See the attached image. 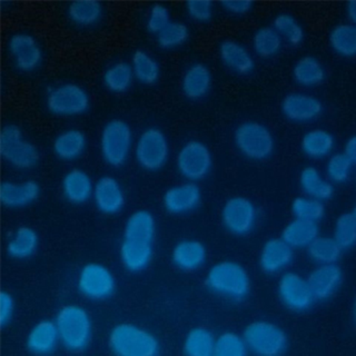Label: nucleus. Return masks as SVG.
<instances>
[{"label": "nucleus", "mask_w": 356, "mask_h": 356, "mask_svg": "<svg viewBox=\"0 0 356 356\" xmlns=\"http://www.w3.org/2000/svg\"><path fill=\"white\" fill-rule=\"evenodd\" d=\"M56 327L58 331L59 342L67 352L83 353L92 344L94 327L92 316L83 306L66 304L57 312Z\"/></svg>", "instance_id": "nucleus-1"}, {"label": "nucleus", "mask_w": 356, "mask_h": 356, "mask_svg": "<svg viewBox=\"0 0 356 356\" xmlns=\"http://www.w3.org/2000/svg\"><path fill=\"white\" fill-rule=\"evenodd\" d=\"M205 285L209 292L233 302H243L250 296L252 278L238 261H218L206 274Z\"/></svg>", "instance_id": "nucleus-2"}, {"label": "nucleus", "mask_w": 356, "mask_h": 356, "mask_svg": "<svg viewBox=\"0 0 356 356\" xmlns=\"http://www.w3.org/2000/svg\"><path fill=\"white\" fill-rule=\"evenodd\" d=\"M107 345L116 356H156L161 352V343L152 332L129 322L111 328Z\"/></svg>", "instance_id": "nucleus-3"}, {"label": "nucleus", "mask_w": 356, "mask_h": 356, "mask_svg": "<svg viewBox=\"0 0 356 356\" xmlns=\"http://www.w3.org/2000/svg\"><path fill=\"white\" fill-rule=\"evenodd\" d=\"M248 353L259 356H281L289 350V337L281 326L270 321L250 322L242 334Z\"/></svg>", "instance_id": "nucleus-4"}, {"label": "nucleus", "mask_w": 356, "mask_h": 356, "mask_svg": "<svg viewBox=\"0 0 356 356\" xmlns=\"http://www.w3.org/2000/svg\"><path fill=\"white\" fill-rule=\"evenodd\" d=\"M0 155L3 161L18 170H31L40 161L36 145L26 138L22 128L7 124L0 133Z\"/></svg>", "instance_id": "nucleus-5"}, {"label": "nucleus", "mask_w": 356, "mask_h": 356, "mask_svg": "<svg viewBox=\"0 0 356 356\" xmlns=\"http://www.w3.org/2000/svg\"><path fill=\"white\" fill-rule=\"evenodd\" d=\"M134 137L131 126L125 120H111L106 122L100 134V154L108 166L120 168L127 163Z\"/></svg>", "instance_id": "nucleus-6"}, {"label": "nucleus", "mask_w": 356, "mask_h": 356, "mask_svg": "<svg viewBox=\"0 0 356 356\" xmlns=\"http://www.w3.org/2000/svg\"><path fill=\"white\" fill-rule=\"evenodd\" d=\"M234 143L245 159L263 161L270 159L275 149L272 131L261 122L248 120L237 126L234 131Z\"/></svg>", "instance_id": "nucleus-7"}, {"label": "nucleus", "mask_w": 356, "mask_h": 356, "mask_svg": "<svg viewBox=\"0 0 356 356\" xmlns=\"http://www.w3.org/2000/svg\"><path fill=\"white\" fill-rule=\"evenodd\" d=\"M46 106L50 114L56 117L81 116L90 108V96L78 83H60L48 92Z\"/></svg>", "instance_id": "nucleus-8"}, {"label": "nucleus", "mask_w": 356, "mask_h": 356, "mask_svg": "<svg viewBox=\"0 0 356 356\" xmlns=\"http://www.w3.org/2000/svg\"><path fill=\"white\" fill-rule=\"evenodd\" d=\"M134 154L137 164L143 170L159 172L164 168L170 159V143L159 128H147L137 138Z\"/></svg>", "instance_id": "nucleus-9"}, {"label": "nucleus", "mask_w": 356, "mask_h": 356, "mask_svg": "<svg viewBox=\"0 0 356 356\" xmlns=\"http://www.w3.org/2000/svg\"><path fill=\"white\" fill-rule=\"evenodd\" d=\"M76 286L78 293L86 300L103 302L115 294L117 281L109 267L92 261L81 267Z\"/></svg>", "instance_id": "nucleus-10"}, {"label": "nucleus", "mask_w": 356, "mask_h": 356, "mask_svg": "<svg viewBox=\"0 0 356 356\" xmlns=\"http://www.w3.org/2000/svg\"><path fill=\"white\" fill-rule=\"evenodd\" d=\"M213 167V156L205 143L192 139L181 146L176 156V168L187 181H202Z\"/></svg>", "instance_id": "nucleus-11"}, {"label": "nucleus", "mask_w": 356, "mask_h": 356, "mask_svg": "<svg viewBox=\"0 0 356 356\" xmlns=\"http://www.w3.org/2000/svg\"><path fill=\"white\" fill-rule=\"evenodd\" d=\"M220 220L226 231L235 236H246L252 233L257 222L255 204L245 196L228 198L220 211Z\"/></svg>", "instance_id": "nucleus-12"}, {"label": "nucleus", "mask_w": 356, "mask_h": 356, "mask_svg": "<svg viewBox=\"0 0 356 356\" xmlns=\"http://www.w3.org/2000/svg\"><path fill=\"white\" fill-rule=\"evenodd\" d=\"M276 291L284 307L293 313H305L314 305L315 298L309 283L298 273H282Z\"/></svg>", "instance_id": "nucleus-13"}, {"label": "nucleus", "mask_w": 356, "mask_h": 356, "mask_svg": "<svg viewBox=\"0 0 356 356\" xmlns=\"http://www.w3.org/2000/svg\"><path fill=\"white\" fill-rule=\"evenodd\" d=\"M8 53L17 70L33 72L38 70L44 59V53L38 40L31 33H16L9 38Z\"/></svg>", "instance_id": "nucleus-14"}, {"label": "nucleus", "mask_w": 356, "mask_h": 356, "mask_svg": "<svg viewBox=\"0 0 356 356\" xmlns=\"http://www.w3.org/2000/svg\"><path fill=\"white\" fill-rule=\"evenodd\" d=\"M322 102L306 92H289L282 100L281 111L289 122L306 124L318 120L323 114Z\"/></svg>", "instance_id": "nucleus-15"}, {"label": "nucleus", "mask_w": 356, "mask_h": 356, "mask_svg": "<svg viewBox=\"0 0 356 356\" xmlns=\"http://www.w3.org/2000/svg\"><path fill=\"white\" fill-rule=\"evenodd\" d=\"M92 200L96 209L107 216L120 214L126 205V195L122 185L109 175L102 176L95 183Z\"/></svg>", "instance_id": "nucleus-16"}, {"label": "nucleus", "mask_w": 356, "mask_h": 356, "mask_svg": "<svg viewBox=\"0 0 356 356\" xmlns=\"http://www.w3.org/2000/svg\"><path fill=\"white\" fill-rule=\"evenodd\" d=\"M202 202V192L197 184L193 181L177 184L170 187L163 196V205L168 214H188L195 211Z\"/></svg>", "instance_id": "nucleus-17"}, {"label": "nucleus", "mask_w": 356, "mask_h": 356, "mask_svg": "<svg viewBox=\"0 0 356 356\" xmlns=\"http://www.w3.org/2000/svg\"><path fill=\"white\" fill-rule=\"evenodd\" d=\"M344 280V274L339 265H317L309 273L306 281L309 283L315 300H327L337 294Z\"/></svg>", "instance_id": "nucleus-18"}, {"label": "nucleus", "mask_w": 356, "mask_h": 356, "mask_svg": "<svg viewBox=\"0 0 356 356\" xmlns=\"http://www.w3.org/2000/svg\"><path fill=\"white\" fill-rule=\"evenodd\" d=\"M294 259V250L282 238L267 239L261 246L259 265L266 275H276L285 272Z\"/></svg>", "instance_id": "nucleus-19"}, {"label": "nucleus", "mask_w": 356, "mask_h": 356, "mask_svg": "<svg viewBox=\"0 0 356 356\" xmlns=\"http://www.w3.org/2000/svg\"><path fill=\"white\" fill-rule=\"evenodd\" d=\"M58 345L60 342L55 321H39L29 330L26 337V350L33 355H50L55 353Z\"/></svg>", "instance_id": "nucleus-20"}, {"label": "nucleus", "mask_w": 356, "mask_h": 356, "mask_svg": "<svg viewBox=\"0 0 356 356\" xmlns=\"http://www.w3.org/2000/svg\"><path fill=\"white\" fill-rule=\"evenodd\" d=\"M40 185L36 181H3L0 186V202L3 207L10 209H25L38 200Z\"/></svg>", "instance_id": "nucleus-21"}, {"label": "nucleus", "mask_w": 356, "mask_h": 356, "mask_svg": "<svg viewBox=\"0 0 356 356\" xmlns=\"http://www.w3.org/2000/svg\"><path fill=\"white\" fill-rule=\"evenodd\" d=\"M207 261V250L198 239L185 238L176 243L172 250V261L177 270L193 273L200 270Z\"/></svg>", "instance_id": "nucleus-22"}, {"label": "nucleus", "mask_w": 356, "mask_h": 356, "mask_svg": "<svg viewBox=\"0 0 356 356\" xmlns=\"http://www.w3.org/2000/svg\"><path fill=\"white\" fill-rule=\"evenodd\" d=\"M154 257V243L138 239L122 238L120 259L122 267L131 273L147 270Z\"/></svg>", "instance_id": "nucleus-23"}, {"label": "nucleus", "mask_w": 356, "mask_h": 356, "mask_svg": "<svg viewBox=\"0 0 356 356\" xmlns=\"http://www.w3.org/2000/svg\"><path fill=\"white\" fill-rule=\"evenodd\" d=\"M218 55L222 64L237 75H250L255 68V60L248 48L233 39H225L220 42Z\"/></svg>", "instance_id": "nucleus-24"}, {"label": "nucleus", "mask_w": 356, "mask_h": 356, "mask_svg": "<svg viewBox=\"0 0 356 356\" xmlns=\"http://www.w3.org/2000/svg\"><path fill=\"white\" fill-rule=\"evenodd\" d=\"M94 185L88 172L72 168L61 179V192L70 204L83 205L92 198Z\"/></svg>", "instance_id": "nucleus-25"}, {"label": "nucleus", "mask_w": 356, "mask_h": 356, "mask_svg": "<svg viewBox=\"0 0 356 356\" xmlns=\"http://www.w3.org/2000/svg\"><path fill=\"white\" fill-rule=\"evenodd\" d=\"M213 77L209 67L202 63H195L184 72L181 90L191 100H200L209 95Z\"/></svg>", "instance_id": "nucleus-26"}, {"label": "nucleus", "mask_w": 356, "mask_h": 356, "mask_svg": "<svg viewBox=\"0 0 356 356\" xmlns=\"http://www.w3.org/2000/svg\"><path fill=\"white\" fill-rule=\"evenodd\" d=\"M39 235L31 226H20L11 234L6 245V253L15 261H26L37 253Z\"/></svg>", "instance_id": "nucleus-27"}, {"label": "nucleus", "mask_w": 356, "mask_h": 356, "mask_svg": "<svg viewBox=\"0 0 356 356\" xmlns=\"http://www.w3.org/2000/svg\"><path fill=\"white\" fill-rule=\"evenodd\" d=\"M86 147V135L76 128L61 131L53 142L54 154L63 161H76L83 156Z\"/></svg>", "instance_id": "nucleus-28"}, {"label": "nucleus", "mask_w": 356, "mask_h": 356, "mask_svg": "<svg viewBox=\"0 0 356 356\" xmlns=\"http://www.w3.org/2000/svg\"><path fill=\"white\" fill-rule=\"evenodd\" d=\"M335 138L330 131L323 128H313L306 131L300 139V149L312 159H323L333 154Z\"/></svg>", "instance_id": "nucleus-29"}, {"label": "nucleus", "mask_w": 356, "mask_h": 356, "mask_svg": "<svg viewBox=\"0 0 356 356\" xmlns=\"http://www.w3.org/2000/svg\"><path fill=\"white\" fill-rule=\"evenodd\" d=\"M318 235L320 228L317 222L294 218L284 227L281 238L293 250H302L307 248Z\"/></svg>", "instance_id": "nucleus-30"}, {"label": "nucleus", "mask_w": 356, "mask_h": 356, "mask_svg": "<svg viewBox=\"0 0 356 356\" xmlns=\"http://www.w3.org/2000/svg\"><path fill=\"white\" fill-rule=\"evenodd\" d=\"M300 187L304 194L315 200H331L334 195V185L314 166L304 167L300 174Z\"/></svg>", "instance_id": "nucleus-31"}, {"label": "nucleus", "mask_w": 356, "mask_h": 356, "mask_svg": "<svg viewBox=\"0 0 356 356\" xmlns=\"http://www.w3.org/2000/svg\"><path fill=\"white\" fill-rule=\"evenodd\" d=\"M156 236V220L146 209H138L129 215L124 226L122 238L138 239L154 243Z\"/></svg>", "instance_id": "nucleus-32"}, {"label": "nucleus", "mask_w": 356, "mask_h": 356, "mask_svg": "<svg viewBox=\"0 0 356 356\" xmlns=\"http://www.w3.org/2000/svg\"><path fill=\"white\" fill-rule=\"evenodd\" d=\"M214 334L204 326L191 328L183 341V354L186 356H214Z\"/></svg>", "instance_id": "nucleus-33"}, {"label": "nucleus", "mask_w": 356, "mask_h": 356, "mask_svg": "<svg viewBox=\"0 0 356 356\" xmlns=\"http://www.w3.org/2000/svg\"><path fill=\"white\" fill-rule=\"evenodd\" d=\"M325 68L318 59L313 56H305L296 61L293 67L295 83L302 87L318 86L325 81Z\"/></svg>", "instance_id": "nucleus-34"}, {"label": "nucleus", "mask_w": 356, "mask_h": 356, "mask_svg": "<svg viewBox=\"0 0 356 356\" xmlns=\"http://www.w3.org/2000/svg\"><path fill=\"white\" fill-rule=\"evenodd\" d=\"M103 15V3L99 1H74L67 7V16L72 24L79 27L97 25Z\"/></svg>", "instance_id": "nucleus-35"}, {"label": "nucleus", "mask_w": 356, "mask_h": 356, "mask_svg": "<svg viewBox=\"0 0 356 356\" xmlns=\"http://www.w3.org/2000/svg\"><path fill=\"white\" fill-rule=\"evenodd\" d=\"M131 70L134 77L147 86L155 85L161 77V67L159 63L147 51L137 49L131 56Z\"/></svg>", "instance_id": "nucleus-36"}, {"label": "nucleus", "mask_w": 356, "mask_h": 356, "mask_svg": "<svg viewBox=\"0 0 356 356\" xmlns=\"http://www.w3.org/2000/svg\"><path fill=\"white\" fill-rule=\"evenodd\" d=\"M332 49L344 58H353L356 54V27L350 22L339 24L328 36Z\"/></svg>", "instance_id": "nucleus-37"}, {"label": "nucleus", "mask_w": 356, "mask_h": 356, "mask_svg": "<svg viewBox=\"0 0 356 356\" xmlns=\"http://www.w3.org/2000/svg\"><path fill=\"white\" fill-rule=\"evenodd\" d=\"M309 259L317 265L337 264L343 250L333 237L318 236L306 248Z\"/></svg>", "instance_id": "nucleus-38"}, {"label": "nucleus", "mask_w": 356, "mask_h": 356, "mask_svg": "<svg viewBox=\"0 0 356 356\" xmlns=\"http://www.w3.org/2000/svg\"><path fill=\"white\" fill-rule=\"evenodd\" d=\"M134 78L131 64L126 61H117L104 72V86L114 94H124L131 88Z\"/></svg>", "instance_id": "nucleus-39"}, {"label": "nucleus", "mask_w": 356, "mask_h": 356, "mask_svg": "<svg viewBox=\"0 0 356 356\" xmlns=\"http://www.w3.org/2000/svg\"><path fill=\"white\" fill-rule=\"evenodd\" d=\"M273 29L293 47H298L305 38V31L298 19L289 14H278L273 19Z\"/></svg>", "instance_id": "nucleus-40"}, {"label": "nucleus", "mask_w": 356, "mask_h": 356, "mask_svg": "<svg viewBox=\"0 0 356 356\" xmlns=\"http://www.w3.org/2000/svg\"><path fill=\"white\" fill-rule=\"evenodd\" d=\"M283 47V39L273 27L264 26L255 31L253 36V48L256 55L261 58H272Z\"/></svg>", "instance_id": "nucleus-41"}, {"label": "nucleus", "mask_w": 356, "mask_h": 356, "mask_svg": "<svg viewBox=\"0 0 356 356\" xmlns=\"http://www.w3.org/2000/svg\"><path fill=\"white\" fill-rule=\"evenodd\" d=\"M333 238L343 250H352L356 242L355 209L345 211L337 217L334 225Z\"/></svg>", "instance_id": "nucleus-42"}, {"label": "nucleus", "mask_w": 356, "mask_h": 356, "mask_svg": "<svg viewBox=\"0 0 356 356\" xmlns=\"http://www.w3.org/2000/svg\"><path fill=\"white\" fill-rule=\"evenodd\" d=\"M294 218L318 222L325 216L326 209L324 202L309 197V196H298L295 198L291 205Z\"/></svg>", "instance_id": "nucleus-43"}, {"label": "nucleus", "mask_w": 356, "mask_h": 356, "mask_svg": "<svg viewBox=\"0 0 356 356\" xmlns=\"http://www.w3.org/2000/svg\"><path fill=\"white\" fill-rule=\"evenodd\" d=\"M191 36V31L186 24L181 22H170L166 27L156 36L157 44L163 49H175L181 47Z\"/></svg>", "instance_id": "nucleus-44"}, {"label": "nucleus", "mask_w": 356, "mask_h": 356, "mask_svg": "<svg viewBox=\"0 0 356 356\" xmlns=\"http://www.w3.org/2000/svg\"><path fill=\"white\" fill-rule=\"evenodd\" d=\"M248 353L242 335L222 332L215 339L214 356H245Z\"/></svg>", "instance_id": "nucleus-45"}, {"label": "nucleus", "mask_w": 356, "mask_h": 356, "mask_svg": "<svg viewBox=\"0 0 356 356\" xmlns=\"http://www.w3.org/2000/svg\"><path fill=\"white\" fill-rule=\"evenodd\" d=\"M353 161L342 153L332 154L326 163V178L332 184H345L350 179L353 170Z\"/></svg>", "instance_id": "nucleus-46"}, {"label": "nucleus", "mask_w": 356, "mask_h": 356, "mask_svg": "<svg viewBox=\"0 0 356 356\" xmlns=\"http://www.w3.org/2000/svg\"><path fill=\"white\" fill-rule=\"evenodd\" d=\"M170 10L164 3H154L148 11L147 19H146V29L148 33L153 35H159L166 27L170 19Z\"/></svg>", "instance_id": "nucleus-47"}, {"label": "nucleus", "mask_w": 356, "mask_h": 356, "mask_svg": "<svg viewBox=\"0 0 356 356\" xmlns=\"http://www.w3.org/2000/svg\"><path fill=\"white\" fill-rule=\"evenodd\" d=\"M186 11L194 22L206 24L211 22L214 16V3L211 1H188Z\"/></svg>", "instance_id": "nucleus-48"}, {"label": "nucleus", "mask_w": 356, "mask_h": 356, "mask_svg": "<svg viewBox=\"0 0 356 356\" xmlns=\"http://www.w3.org/2000/svg\"><path fill=\"white\" fill-rule=\"evenodd\" d=\"M16 302L11 293L3 289L0 293V325L6 328L10 325L13 317L15 315Z\"/></svg>", "instance_id": "nucleus-49"}, {"label": "nucleus", "mask_w": 356, "mask_h": 356, "mask_svg": "<svg viewBox=\"0 0 356 356\" xmlns=\"http://www.w3.org/2000/svg\"><path fill=\"white\" fill-rule=\"evenodd\" d=\"M224 10L232 16H246L252 13L255 3L253 1H222L220 3Z\"/></svg>", "instance_id": "nucleus-50"}, {"label": "nucleus", "mask_w": 356, "mask_h": 356, "mask_svg": "<svg viewBox=\"0 0 356 356\" xmlns=\"http://www.w3.org/2000/svg\"><path fill=\"white\" fill-rule=\"evenodd\" d=\"M343 154H344L350 161L356 163V138L355 136L350 137L345 143L344 148H343Z\"/></svg>", "instance_id": "nucleus-51"}, {"label": "nucleus", "mask_w": 356, "mask_h": 356, "mask_svg": "<svg viewBox=\"0 0 356 356\" xmlns=\"http://www.w3.org/2000/svg\"><path fill=\"white\" fill-rule=\"evenodd\" d=\"M345 11H346V16H348V20H350V24H355L356 20V3L355 1H350V3H346V8H345Z\"/></svg>", "instance_id": "nucleus-52"}]
</instances>
